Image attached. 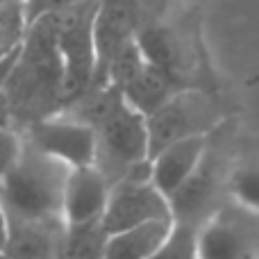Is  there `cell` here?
<instances>
[{
  "label": "cell",
  "instance_id": "8992f818",
  "mask_svg": "<svg viewBox=\"0 0 259 259\" xmlns=\"http://www.w3.org/2000/svg\"><path fill=\"white\" fill-rule=\"evenodd\" d=\"M152 221H173L170 200L146 180H121L112 187L103 228L107 234L146 225Z\"/></svg>",
  "mask_w": 259,
  "mask_h": 259
},
{
  "label": "cell",
  "instance_id": "6da1fadb",
  "mask_svg": "<svg viewBox=\"0 0 259 259\" xmlns=\"http://www.w3.org/2000/svg\"><path fill=\"white\" fill-rule=\"evenodd\" d=\"M66 164L53 159L25 141L18 161L0 180V200L9 223H64Z\"/></svg>",
  "mask_w": 259,
  "mask_h": 259
},
{
  "label": "cell",
  "instance_id": "7a4b0ae2",
  "mask_svg": "<svg viewBox=\"0 0 259 259\" xmlns=\"http://www.w3.org/2000/svg\"><path fill=\"white\" fill-rule=\"evenodd\" d=\"M96 12L98 0L57 12V48L64 64V103L68 105L89 94L98 80Z\"/></svg>",
  "mask_w": 259,
  "mask_h": 259
},
{
  "label": "cell",
  "instance_id": "ffe728a7",
  "mask_svg": "<svg viewBox=\"0 0 259 259\" xmlns=\"http://www.w3.org/2000/svg\"><path fill=\"white\" fill-rule=\"evenodd\" d=\"M198 232L200 230L175 223L166 243L152 259H198Z\"/></svg>",
  "mask_w": 259,
  "mask_h": 259
},
{
  "label": "cell",
  "instance_id": "5bb4252c",
  "mask_svg": "<svg viewBox=\"0 0 259 259\" xmlns=\"http://www.w3.org/2000/svg\"><path fill=\"white\" fill-rule=\"evenodd\" d=\"M173 225L175 221H152L109 234L105 259H152L166 243Z\"/></svg>",
  "mask_w": 259,
  "mask_h": 259
},
{
  "label": "cell",
  "instance_id": "8fae6325",
  "mask_svg": "<svg viewBox=\"0 0 259 259\" xmlns=\"http://www.w3.org/2000/svg\"><path fill=\"white\" fill-rule=\"evenodd\" d=\"M170 209H173V221L187 228L200 230L211 216L216 214V200H219V175L216 168L205 161L200 168L168 198Z\"/></svg>",
  "mask_w": 259,
  "mask_h": 259
},
{
  "label": "cell",
  "instance_id": "3957f363",
  "mask_svg": "<svg viewBox=\"0 0 259 259\" xmlns=\"http://www.w3.org/2000/svg\"><path fill=\"white\" fill-rule=\"evenodd\" d=\"M96 139V166L112 182H121L134 168L150 159V134H148V118L130 107L127 100L118 98L107 114L98 121Z\"/></svg>",
  "mask_w": 259,
  "mask_h": 259
},
{
  "label": "cell",
  "instance_id": "d6986e66",
  "mask_svg": "<svg viewBox=\"0 0 259 259\" xmlns=\"http://www.w3.org/2000/svg\"><path fill=\"white\" fill-rule=\"evenodd\" d=\"M228 191L234 198L237 207L252 211L259 216V168L257 166H243L230 175Z\"/></svg>",
  "mask_w": 259,
  "mask_h": 259
},
{
  "label": "cell",
  "instance_id": "4fadbf2b",
  "mask_svg": "<svg viewBox=\"0 0 259 259\" xmlns=\"http://www.w3.org/2000/svg\"><path fill=\"white\" fill-rule=\"evenodd\" d=\"M182 91V80L155 64L146 62V66L139 71V75L123 89V98L130 107H134L143 116H152L159 112L175 94Z\"/></svg>",
  "mask_w": 259,
  "mask_h": 259
},
{
  "label": "cell",
  "instance_id": "9a60e30c",
  "mask_svg": "<svg viewBox=\"0 0 259 259\" xmlns=\"http://www.w3.org/2000/svg\"><path fill=\"white\" fill-rule=\"evenodd\" d=\"M137 41L148 62L182 80V48L170 27L161 25V23H146L139 30Z\"/></svg>",
  "mask_w": 259,
  "mask_h": 259
},
{
  "label": "cell",
  "instance_id": "9c48e42d",
  "mask_svg": "<svg viewBox=\"0 0 259 259\" xmlns=\"http://www.w3.org/2000/svg\"><path fill=\"white\" fill-rule=\"evenodd\" d=\"M109 196H112V182L105 178L98 166L71 168L64 189V223H103Z\"/></svg>",
  "mask_w": 259,
  "mask_h": 259
},
{
  "label": "cell",
  "instance_id": "ac0fdd59",
  "mask_svg": "<svg viewBox=\"0 0 259 259\" xmlns=\"http://www.w3.org/2000/svg\"><path fill=\"white\" fill-rule=\"evenodd\" d=\"M146 62H148L146 55H143L141 46H139L137 36H134L132 41H127V44L118 50L116 57L112 59V64H109V68H107L105 84L114 87V89H118L123 94V89H125L130 82L139 75V71L146 66Z\"/></svg>",
  "mask_w": 259,
  "mask_h": 259
},
{
  "label": "cell",
  "instance_id": "cb8c5ba5",
  "mask_svg": "<svg viewBox=\"0 0 259 259\" xmlns=\"http://www.w3.org/2000/svg\"><path fill=\"white\" fill-rule=\"evenodd\" d=\"M0 259H9L7 255H5V252H0Z\"/></svg>",
  "mask_w": 259,
  "mask_h": 259
},
{
  "label": "cell",
  "instance_id": "2e32d148",
  "mask_svg": "<svg viewBox=\"0 0 259 259\" xmlns=\"http://www.w3.org/2000/svg\"><path fill=\"white\" fill-rule=\"evenodd\" d=\"M107 237L103 223L66 225L62 243V259H105Z\"/></svg>",
  "mask_w": 259,
  "mask_h": 259
},
{
  "label": "cell",
  "instance_id": "ba28073f",
  "mask_svg": "<svg viewBox=\"0 0 259 259\" xmlns=\"http://www.w3.org/2000/svg\"><path fill=\"white\" fill-rule=\"evenodd\" d=\"M141 0H98L96 12V50H98V80L105 87L107 68L116 53L141 30Z\"/></svg>",
  "mask_w": 259,
  "mask_h": 259
},
{
  "label": "cell",
  "instance_id": "52a82bcc",
  "mask_svg": "<svg viewBox=\"0 0 259 259\" xmlns=\"http://www.w3.org/2000/svg\"><path fill=\"white\" fill-rule=\"evenodd\" d=\"M211 105L207 96L196 89H182L175 94L159 112L148 116V134H150V159L166 146L193 134H207Z\"/></svg>",
  "mask_w": 259,
  "mask_h": 259
},
{
  "label": "cell",
  "instance_id": "30bf717a",
  "mask_svg": "<svg viewBox=\"0 0 259 259\" xmlns=\"http://www.w3.org/2000/svg\"><path fill=\"white\" fill-rule=\"evenodd\" d=\"M209 137L207 134H193V137L180 139V141L166 146L152 157V182L155 187L170 198L205 161Z\"/></svg>",
  "mask_w": 259,
  "mask_h": 259
},
{
  "label": "cell",
  "instance_id": "44dd1931",
  "mask_svg": "<svg viewBox=\"0 0 259 259\" xmlns=\"http://www.w3.org/2000/svg\"><path fill=\"white\" fill-rule=\"evenodd\" d=\"M23 148H25V139L18 132L9 127L0 125V180L12 170V166L18 161Z\"/></svg>",
  "mask_w": 259,
  "mask_h": 259
},
{
  "label": "cell",
  "instance_id": "5b68a950",
  "mask_svg": "<svg viewBox=\"0 0 259 259\" xmlns=\"http://www.w3.org/2000/svg\"><path fill=\"white\" fill-rule=\"evenodd\" d=\"M257 214L219 209L198 232V259H259Z\"/></svg>",
  "mask_w": 259,
  "mask_h": 259
},
{
  "label": "cell",
  "instance_id": "e0dca14e",
  "mask_svg": "<svg viewBox=\"0 0 259 259\" xmlns=\"http://www.w3.org/2000/svg\"><path fill=\"white\" fill-rule=\"evenodd\" d=\"M27 5L0 3V62L18 55L27 36Z\"/></svg>",
  "mask_w": 259,
  "mask_h": 259
},
{
  "label": "cell",
  "instance_id": "277c9868",
  "mask_svg": "<svg viewBox=\"0 0 259 259\" xmlns=\"http://www.w3.org/2000/svg\"><path fill=\"white\" fill-rule=\"evenodd\" d=\"M23 139L44 155L66 164L68 168L96 166V130L68 112H55L41 121H34Z\"/></svg>",
  "mask_w": 259,
  "mask_h": 259
},
{
  "label": "cell",
  "instance_id": "7c38bea8",
  "mask_svg": "<svg viewBox=\"0 0 259 259\" xmlns=\"http://www.w3.org/2000/svg\"><path fill=\"white\" fill-rule=\"evenodd\" d=\"M66 223H12L5 255L9 259H62Z\"/></svg>",
  "mask_w": 259,
  "mask_h": 259
},
{
  "label": "cell",
  "instance_id": "603a6c76",
  "mask_svg": "<svg viewBox=\"0 0 259 259\" xmlns=\"http://www.w3.org/2000/svg\"><path fill=\"white\" fill-rule=\"evenodd\" d=\"M9 228H12V223H9L7 209H5L3 200H0V252H5V248H7V241H9Z\"/></svg>",
  "mask_w": 259,
  "mask_h": 259
},
{
  "label": "cell",
  "instance_id": "7402d4cb",
  "mask_svg": "<svg viewBox=\"0 0 259 259\" xmlns=\"http://www.w3.org/2000/svg\"><path fill=\"white\" fill-rule=\"evenodd\" d=\"M80 3H87V0H30L27 3V23L32 25L36 18L46 16V14L59 12V9L73 7V5H80Z\"/></svg>",
  "mask_w": 259,
  "mask_h": 259
}]
</instances>
